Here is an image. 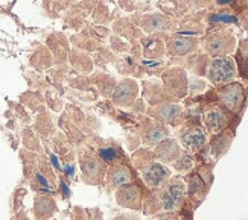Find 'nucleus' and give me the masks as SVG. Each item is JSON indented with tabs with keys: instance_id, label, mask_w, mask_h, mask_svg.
Returning a JSON list of instances; mask_svg holds the SVG:
<instances>
[{
	"instance_id": "6e6552de",
	"label": "nucleus",
	"mask_w": 248,
	"mask_h": 220,
	"mask_svg": "<svg viewBox=\"0 0 248 220\" xmlns=\"http://www.w3.org/2000/svg\"><path fill=\"white\" fill-rule=\"evenodd\" d=\"M212 93L217 97V102H219L224 108H227L232 114H238L242 111V106L247 99L245 85L242 82L234 81L221 87H213Z\"/></svg>"
},
{
	"instance_id": "f8f14e48",
	"label": "nucleus",
	"mask_w": 248,
	"mask_h": 220,
	"mask_svg": "<svg viewBox=\"0 0 248 220\" xmlns=\"http://www.w3.org/2000/svg\"><path fill=\"white\" fill-rule=\"evenodd\" d=\"M79 166H81V178L85 184L98 185L105 179L107 164L96 155V153L87 150L79 155Z\"/></svg>"
},
{
	"instance_id": "a878e982",
	"label": "nucleus",
	"mask_w": 248,
	"mask_h": 220,
	"mask_svg": "<svg viewBox=\"0 0 248 220\" xmlns=\"http://www.w3.org/2000/svg\"><path fill=\"white\" fill-rule=\"evenodd\" d=\"M57 210V204L55 201L49 196H43L38 194L35 197V204H34V214L37 220H47L52 217V214Z\"/></svg>"
},
{
	"instance_id": "1a4fd4ad",
	"label": "nucleus",
	"mask_w": 248,
	"mask_h": 220,
	"mask_svg": "<svg viewBox=\"0 0 248 220\" xmlns=\"http://www.w3.org/2000/svg\"><path fill=\"white\" fill-rule=\"evenodd\" d=\"M137 25L146 35L169 34V32H175L177 20L170 18L160 11H153V13L137 14Z\"/></svg>"
},
{
	"instance_id": "ddd939ff",
	"label": "nucleus",
	"mask_w": 248,
	"mask_h": 220,
	"mask_svg": "<svg viewBox=\"0 0 248 220\" xmlns=\"http://www.w3.org/2000/svg\"><path fill=\"white\" fill-rule=\"evenodd\" d=\"M146 116L157 120V122L163 125H170V126H180L185 123L186 114H185V106L180 105L178 102L175 103H160V105H153L148 106Z\"/></svg>"
},
{
	"instance_id": "c756f323",
	"label": "nucleus",
	"mask_w": 248,
	"mask_h": 220,
	"mask_svg": "<svg viewBox=\"0 0 248 220\" xmlns=\"http://www.w3.org/2000/svg\"><path fill=\"white\" fill-rule=\"evenodd\" d=\"M172 167H174L180 173L187 175L189 172L193 170V167H195V160H193V155L189 152H186V150H183L181 155L174 162H172Z\"/></svg>"
},
{
	"instance_id": "cd10ccee",
	"label": "nucleus",
	"mask_w": 248,
	"mask_h": 220,
	"mask_svg": "<svg viewBox=\"0 0 248 220\" xmlns=\"http://www.w3.org/2000/svg\"><path fill=\"white\" fill-rule=\"evenodd\" d=\"M70 57H72L73 65H75V67H77L79 72H82V73H85V74H89V73L93 72L94 62H93V59L89 57L87 53H82V52H79L78 49H75V50H72Z\"/></svg>"
},
{
	"instance_id": "c85d7f7f",
	"label": "nucleus",
	"mask_w": 248,
	"mask_h": 220,
	"mask_svg": "<svg viewBox=\"0 0 248 220\" xmlns=\"http://www.w3.org/2000/svg\"><path fill=\"white\" fill-rule=\"evenodd\" d=\"M209 88L207 81L201 76L189 74L187 76V97H198L200 94L206 93Z\"/></svg>"
},
{
	"instance_id": "bb28decb",
	"label": "nucleus",
	"mask_w": 248,
	"mask_h": 220,
	"mask_svg": "<svg viewBox=\"0 0 248 220\" xmlns=\"http://www.w3.org/2000/svg\"><path fill=\"white\" fill-rule=\"evenodd\" d=\"M90 81L98 87V90L99 93L104 96V97H111V93L114 90V87H116V79H114V76L108 74V73H102V72H94L92 74V78Z\"/></svg>"
},
{
	"instance_id": "4c0bfd02",
	"label": "nucleus",
	"mask_w": 248,
	"mask_h": 220,
	"mask_svg": "<svg viewBox=\"0 0 248 220\" xmlns=\"http://www.w3.org/2000/svg\"><path fill=\"white\" fill-rule=\"evenodd\" d=\"M116 220H142V219H140V216H137L134 213H124L121 216H117Z\"/></svg>"
},
{
	"instance_id": "72a5a7b5",
	"label": "nucleus",
	"mask_w": 248,
	"mask_h": 220,
	"mask_svg": "<svg viewBox=\"0 0 248 220\" xmlns=\"http://www.w3.org/2000/svg\"><path fill=\"white\" fill-rule=\"evenodd\" d=\"M151 220H181L178 213H158L154 214V217Z\"/></svg>"
},
{
	"instance_id": "412c9836",
	"label": "nucleus",
	"mask_w": 248,
	"mask_h": 220,
	"mask_svg": "<svg viewBox=\"0 0 248 220\" xmlns=\"http://www.w3.org/2000/svg\"><path fill=\"white\" fill-rule=\"evenodd\" d=\"M133 182V173L129 172V169L122 162H114L110 164V167L107 169L105 173V184L107 190H117L119 187H124L126 184Z\"/></svg>"
},
{
	"instance_id": "4468645a",
	"label": "nucleus",
	"mask_w": 248,
	"mask_h": 220,
	"mask_svg": "<svg viewBox=\"0 0 248 220\" xmlns=\"http://www.w3.org/2000/svg\"><path fill=\"white\" fill-rule=\"evenodd\" d=\"M170 137V129L168 125H163L151 117H142V125H140V138L145 147L153 149L160 141Z\"/></svg>"
},
{
	"instance_id": "423d86ee",
	"label": "nucleus",
	"mask_w": 248,
	"mask_h": 220,
	"mask_svg": "<svg viewBox=\"0 0 248 220\" xmlns=\"http://www.w3.org/2000/svg\"><path fill=\"white\" fill-rule=\"evenodd\" d=\"M204 78L213 87H221L238 81V67L233 57L210 58Z\"/></svg>"
},
{
	"instance_id": "f704fd0d",
	"label": "nucleus",
	"mask_w": 248,
	"mask_h": 220,
	"mask_svg": "<svg viewBox=\"0 0 248 220\" xmlns=\"http://www.w3.org/2000/svg\"><path fill=\"white\" fill-rule=\"evenodd\" d=\"M232 9L236 14L242 13V11H247L248 9V0H234L233 5H232Z\"/></svg>"
},
{
	"instance_id": "e433bc0d",
	"label": "nucleus",
	"mask_w": 248,
	"mask_h": 220,
	"mask_svg": "<svg viewBox=\"0 0 248 220\" xmlns=\"http://www.w3.org/2000/svg\"><path fill=\"white\" fill-rule=\"evenodd\" d=\"M119 5H121V8L122 9H125V11H134L136 9V5L133 3V0H119Z\"/></svg>"
},
{
	"instance_id": "20e7f679",
	"label": "nucleus",
	"mask_w": 248,
	"mask_h": 220,
	"mask_svg": "<svg viewBox=\"0 0 248 220\" xmlns=\"http://www.w3.org/2000/svg\"><path fill=\"white\" fill-rule=\"evenodd\" d=\"M175 138L178 140L183 150L192 153V155L202 152L210 141V135L201 125V118H186L185 123L177 126Z\"/></svg>"
},
{
	"instance_id": "f3484780",
	"label": "nucleus",
	"mask_w": 248,
	"mask_h": 220,
	"mask_svg": "<svg viewBox=\"0 0 248 220\" xmlns=\"http://www.w3.org/2000/svg\"><path fill=\"white\" fill-rule=\"evenodd\" d=\"M210 58L204 53L201 49H198L197 52H193L185 58H169V62H166L168 65H178V67H183L187 73L195 74V76H202L206 74V69L209 64Z\"/></svg>"
},
{
	"instance_id": "9d476101",
	"label": "nucleus",
	"mask_w": 248,
	"mask_h": 220,
	"mask_svg": "<svg viewBox=\"0 0 248 220\" xmlns=\"http://www.w3.org/2000/svg\"><path fill=\"white\" fill-rule=\"evenodd\" d=\"M165 47L166 57L185 58L201 47V38L183 35L178 32H169V34H165Z\"/></svg>"
},
{
	"instance_id": "39448f33",
	"label": "nucleus",
	"mask_w": 248,
	"mask_h": 220,
	"mask_svg": "<svg viewBox=\"0 0 248 220\" xmlns=\"http://www.w3.org/2000/svg\"><path fill=\"white\" fill-rule=\"evenodd\" d=\"M212 181H213L212 164H201L195 170L189 172L185 176L186 196L195 206H198L206 199V196L210 190Z\"/></svg>"
},
{
	"instance_id": "473e14b6",
	"label": "nucleus",
	"mask_w": 248,
	"mask_h": 220,
	"mask_svg": "<svg viewBox=\"0 0 248 220\" xmlns=\"http://www.w3.org/2000/svg\"><path fill=\"white\" fill-rule=\"evenodd\" d=\"M111 40V49L116 52V53H119V55H126L128 52H129V49H131V44H128L126 41H124L122 40V37H119V35H111L110 37Z\"/></svg>"
},
{
	"instance_id": "7ed1b4c3",
	"label": "nucleus",
	"mask_w": 248,
	"mask_h": 220,
	"mask_svg": "<svg viewBox=\"0 0 248 220\" xmlns=\"http://www.w3.org/2000/svg\"><path fill=\"white\" fill-rule=\"evenodd\" d=\"M238 47V37L232 28H210L201 38V50L209 58L232 57Z\"/></svg>"
},
{
	"instance_id": "f257e3e1",
	"label": "nucleus",
	"mask_w": 248,
	"mask_h": 220,
	"mask_svg": "<svg viewBox=\"0 0 248 220\" xmlns=\"http://www.w3.org/2000/svg\"><path fill=\"white\" fill-rule=\"evenodd\" d=\"M143 204L145 214L178 213L186 202V182L181 176H170V179L157 190Z\"/></svg>"
},
{
	"instance_id": "6ab92c4d",
	"label": "nucleus",
	"mask_w": 248,
	"mask_h": 220,
	"mask_svg": "<svg viewBox=\"0 0 248 220\" xmlns=\"http://www.w3.org/2000/svg\"><path fill=\"white\" fill-rule=\"evenodd\" d=\"M140 46H142L143 59H149V61H163V58L166 57L165 34L143 35L142 38H140Z\"/></svg>"
},
{
	"instance_id": "0eeeda50",
	"label": "nucleus",
	"mask_w": 248,
	"mask_h": 220,
	"mask_svg": "<svg viewBox=\"0 0 248 220\" xmlns=\"http://www.w3.org/2000/svg\"><path fill=\"white\" fill-rule=\"evenodd\" d=\"M233 114L227 108H224L219 102H207L204 105L201 114V125L207 131L210 137L218 135L219 132L225 131L232 122Z\"/></svg>"
},
{
	"instance_id": "9b49d317",
	"label": "nucleus",
	"mask_w": 248,
	"mask_h": 220,
	"mask_svg": "<svg viewBox=\"0 0 248 220\" xmlns=\"http://www.w3.org/2000/svg\"><path fill=\"white\" fill-rule=\"evenodd\" d=\"M187 76L189 73L183 67H178V65H168V67L161 72L160 79L163 82L166 91L174 97L175 101H180V99L187 97Z\"/></svg>"
},
{
	"instance_id": "393cba45",
	"label": "nucleus",
	"mask_w": 248,
	"mask_h": 220,
	"mask_svg": "<svg viewBox=\"0 0 248 220\" xmlns=\"http://www.w3.org/2000/svg\"><path fill=\"white\" fill-rule=\"evenodd\" d=\"M234 62L238 67V78H241L248 85V38H244L238 43L234 50Z\"/></svg>"
},
{
	"instance_id": "aec40b11",
	"label": "nucleus",
	"mask_w": 248,
	"mask_h": 220,
	"mask_svg": "<svg viewBox=\"0 0 248 220\" xmlns=\"http://www.w3.org/2000/svg\"><path fill=\"white\" fill-rule=\"evenodd\" d=\"M116 202L124 208L140 211L143 208V194L136 184H126L116 190Z\"/></svg>"
},
{
	"instance_id": "5701e85b",
	"label": "nucleus",
	"mask_w": 248,
	"mask_h": 220,
	"mask_svg": "<svg viewBox=\"0 0 248 220\" xmlns=\"http://www.w3.org/2000/svg\"><path fill=\"white\" fill-rule=\"evenodd\" d=\"M113 29L119 37L131 41V44L136 43V41H140V38L143 37L142 29H140L139 25H137V14L114 21Z\"/></svg>"
},
{
	"instance_id": "b1692460",
	"label": "nucleus",
	"mask_w": 248,
	"mask_h": 220,
	"mask_svg": "<svg viewBox=\"0 0 248 220\" xmlns=\"http://www.w3.org/2000/svg\"><path fill=\"white\" fill-rule=\"evenodd\" d=\"M233 138H234V132L230 131L229 128L219 132L218 135H213V138L210 141V152H212V157L215 161L219 160L222 155L227 153L229 147L233 143Z\"/></svg>"
},
{
	"instance_id": "a211bd4d",
	"label": "nucleus",
	"mask_w": 248,
	"mask_h": 220,
	"mask_svg": "<svg viewBox=\"0 0 248 220\" xmlns=\"http://www.w3.org/2000/svg\"><path fill=\"white\" fill-rule=\"evenodd\" d=\"M143 97L145 101L149 103V106L153 105H160V103H175L178 101H175L172 97L161 82V79L157 78H151L143 81Z\"/></svg>"
},
{
	"instance_id": "2f4dec72",
	"label": "nucleus",
	"mask_w": 248,
	"mask_h": 220,
	"mask_svg": "<svg viewBox=\"0 0 248 220\" xmlns=\"http://www.w3.org/2000/svg\"><path fill=\"white\" fill-rule=\"evenodd\" d=\"M93 20L98 25H105L107 21L110 20L108 8H107L102 2H99L98 5H96V8L93 9Z\"/></svg>"
},
{
	"instance_id": "dca6fc26",
	"label": "nucleus",
	"mask_w": 248,
	"mask_h": 220,
	"mask_svg": "<svg viewBox=\"0 0 248 220\" xmlns=\"http://www.w3.org/2000/svg\"><path fill=\"white\" fill-rule=\"evenodd\" d=\"M204 17H206V9L192 11V13L183 15L180 20H177L175 32L183 34V35L202 38V35L206 34V23H204Z\"/></svg>"
},
{
	"instance_id": "2eb2a0df",
	"label": "nucleus",
	"mask_w": 248,
	"mask_h": 220,
	"mask_svg": "<svg viewBox=\"0 0 248 220\" xmlns=\"http://www.w3.org/2000/svg\"><path fill=\"white\" fill-rule=\"evenodd\" d=\"M140 85L134 78H122L116 82V87L111 93V101L119 108H131L139 97Z\"/></svg>"
},
{
	"instance_id": "f03ea898",
	"label": "nucleus",
	"mask_w": 248,
	"mask_h": 220,
	"mask_svg": "<svg viewBox=\"0 0 248 220\" xmlns=\"http://www.w3.org/2000/svg\"><path fill=\"white\" fill-rule=\"evenodd\" d=\"M133 166L139 170L143 182L151 190H157L163 187L172 176L170 169L166 164L160 162L149 147H142L134 153Z\"/></svg>"
},
{
	"instance_id": "4be33fe9",
	"label": "nucleus",
	"mask_w": 248,
	"mask_h": 220,
	"mask_svg": "<svg viewBox=\"0 0 248 220\" xmlns=\"http://www.w3.org/2000/svg\"><path fill=\"white\" fill-rule=\"evenodd\" d=\"M181 152H183V147L181 145L178 143L177 138H166L163 141H160L158 145L155 147H153V153H154V157L160 161V162H163V164H172L174 162L180 155H181Z\"/></svg>"
},
{
	"instance_id": "7c9ffc66",
	"label": "nucleus",
	"mask_w": 248,
	"mask_h": 220,
	"mask_svg": "<svg viewBox=\"0 0 248 220\" xmlns=\"http://www.w3.org/2000/svg\"><path fill=\"white\" fill-rule=\"evenodd\" d=\"M96 155H98L105 164H114L119 161L117 158H121L122 153H121L119 146H102L96 149Z\"/></svg>"
},
{
	"instance_id": "c9c22d12",
	"label": "nucleus",
	"mask_w": 248,
	"mask_h": 220,
	"mask_svg": "<svg viewBox=\"0 0 248 220\" xmlns=\"http://www.w3.org/2000/svg\"><path fill=\"white\" fill-rule=\"evenodd\" d=\"M238 21H239V26L245 30V34L248 35V9L238 14Z\"/></svg>"
}]
</instances>
